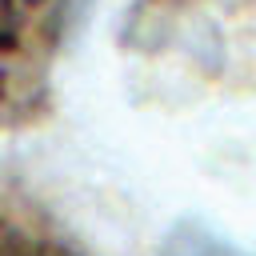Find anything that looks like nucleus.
<instances>
[{
    "label": "nucleus",
    "instance_id": "1",
    "mask_svg": "<svg viewBox=\"0 0 256 256\" xmlns=\"http://www.w3.org/2000/svg\"><path fill=\"white\" fill-rule=\"evenodd\" d=\"M160 256H248V252H240L232 240L216 236L212 228L184 224V228H176V232L160 244Z\"/></svg>",
    "mask_w": 256,
    "mask_h": 256
},
{
    "label": "nucleus",
    "instance_id": "2",
    "mask_svg": "<svg viewBox=\"0 0 256 256\" xmlns=\"http://www.w3.org/2000/svg\"><path fill=\"white\" fill-rule=\"evenodd\" d=\"M48 0H0V52H12L24 44L32 20L40 16Z\"/></svg>",
    "mask_w": 256,
    "mask_h": 256
}]
</instances>
